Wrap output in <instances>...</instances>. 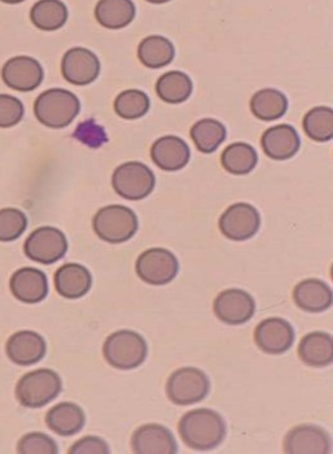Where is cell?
<instances>
[{"label":"cell","instance_id":"83f0119b","mask_svg":"<svg viewBox=\"0 0 333 454\" xmlns=\"http://www.w3.org/2000/svg\"><path fill=\"white\" fill-rule=\"evenodd\" d=\"M251 109L254 116L261 121H275L282 119L287 112L288 99L279 90H259L252 98Z\"/></svg>","mask_w":333,"mask_h":454},{"label":"cell","instance_id":"d590c367","mask_svg":"<svg viewBox=\"0 0 333 454\" xmlns=\"http://www.w3.org/2000/svg\"><path fill=\"white\" fill-rule=\"evenodd\" d=\"M25 108L21 100L12 95L0 94V128L18 125L24 119Z\"/></svg>","mask_w":333,"mask_h":454},{"label":"cell","instance_id":"8992f818","mask_svg":"<svg viewBox=\"0 0 333 454\" xmlns=\"http://www.w3.org/2000/svg\"><path fill=\"white\" fill-rule=\"evenodd\" d=\"M211 391L208 375L196 367H182L170 375L166 383L167 397L176 405L186 406L203 402Z\"/></svg>","mask_w":333,"mask_h":454},{"label":"cell","instance_id":"1f68e13d","mask_svg":"<svg viewBox=\"0 0 333 454\" xmlns=\"http://www.w3.org/2000/svg\"><path fill=\"white\" fill-rule=\"evenodd\" d=\"M304 130L315 142H329L333 138V112L329 106H316L304 117Z\"/></svg>","mask_w":333,"mask_h":454},{"label":"cell","instance_id":"603a6c76","mask_svg":"<svg viewBox=\"0 0 333 454\" xmlns=\"http://www.w3.org/2000/svg\"><path fill=\"white\" fill-rule=\"evenodd\" d=\"M85 411L73 403H61L50 409L46 423L50 430L60 436H73L85 426Z\"/></svg>","mask_w":333,"mask_h":454},{"label":"cell","instance_id":"30bf717a","mask_svg":"<svg viewBox=\"0 0 333 454\" xmlns=\"http://www.w3.org/2000/svg\"><path fill=\"white\" fill-rule=\"evenodd\" d=\"M259 226L261 215L251 204H234L220 218L221 231L235 242L251 239L259 232Z\"/></svg>","mask_w":333,"mask_h":454},{"label":"cell","instance_id":"e0dca14e","mask_svg":"<svg viewBox=\"0 0 333 454\" xmlns=\"http://www.w3.org/2000/svg\"><path fill=\"white\" fill-rule=\"evenodd\" d=\"M151 158L165 172H176L189 164L191 153L189 145L175 136L162 137L153 143Z\"/></svg>","mask_w":333,"mask_h":454},{"label":"cell","instance_id":"9c48e42d","mask_svg":"<svg viewBox=\"0 0 333 454\" xmlns=\"http://www.w3.org/2000/svg\"><path fill=\"white\" fill-rule=\"evenodd\" d=\"M136 274L148 285L164 286L178 276L179 262L173 252L164 248H151L136 260Z\"/></svg>","mask_w":333,"mask_h":454},{"label":"cell","instance_id":"5bb4252c","mask_svg":"<svg viewBox=\"0 0 333 454\" xmlns=\"http://www.w3.org/2000/svg\"><path fill=\"white\" fill-rule=\"evenodd\" d=\"M214 313L220 321L237 326L245 324L256 313V301L243 290L222 291L214 300Z\"/></svg>","mask_w":333,"mask_h":454},{"label":"cell","instance_id":"7c38bea8","mask_svg":"<svg viewBox=\"0 0 333 454\" xmlns=\"http://www.w3.org/2000/svg\"><path fill=\"white\" fill-rule=\"evenodd\" d=\"M254 340L262 352L282 355L293 346L295 330L292 325L279 317L263 319L254 332Z\"/></svg>","mask_w":333,"mask_h":454},{"label":"cell","instance_id":"ffe728a7","mask_svg":"<svg viewBox=\"0 0 333 454\" xmlns=\"http://www.w3.org/2000/svg\"><path fill=\"white\" fill-rule=\"evenodd\" d=\"M261 145L263 153L273 160L293 158L301 147V140L296 129L290 125H278L263 133Z\"/></svg>","mask_w":333,"mask_h":454},{"label":"cell","instance_id":"74e56055","mask_svg":"<svg viewBox=\"0 0 333 454\" xmlns=\"http://www.w3.org/2000/svg\"><path fill=\"white\" fill-rule=\"evenodd\" d=\"M72 454H108L111 453L105 440L97 436L83 437L78 440L69 450Z\"/></svg>","mask_w":333,"mask_h":454},{"label":"cell","instance_id":"4fadbf2b","mask_svg":"<svg viewBox=\"0 0 333 454\" xmlns=\"http://www.w3.org/2000/svg\"><path fill=\"white\" fill-rule=\"evenodd\" d=\"M61 73L72 85H89L99 77L100 61L89 50L75 47L64 55L61 61Z\"/></svg>","mask_w":333,"mask_h":454},{"label":"cell","instance_id":"484cf974","mask_svg":"<svg viewBox=\"0 0 333 454\" xmlns=\"http://www.w3.org/2000/svg\"><path fill=\"white\" fill-rule=\"evenodd\" d=\"M138 56L143 66L147 67V68H164L174 60V44L165 36H147L139 44Z\"/></svg>","mask_w":333,"mask_h":454},{"label":"cell","instance_id":"f546056e","mask_svg":"<svg viewBox=\"0 0 333 454\" xmlns=\"http://www.w3.org/2000/svg\"><path fill=\"white\" fill-rule=\"evenodd\" d=\"M221 162L226 172L235 176H245L257 167L259 155L248 143H232L223 151Z\"/></svg>","mask_w":333,"mask_h":454},{"label":"cell","instance_id":"3957f363","mask_svg":"<svg viewBox=\"0 0 333 454\" xmlns=\"http://www.w3.org/2000/svg\"><path fill=\"white\" fill-rule=\"evenodd\" d=\"M103 353L109 365L120 370H133L147 358V341L141 333L122 330L108 336Z\"/></svg>","mask_w":333,"mask_h":454},{"label":"cell","instance_id":"d6986e66","mask_svg":"<svg viewBox=\"0 0 333 454\" xmlns=\"http://www.w3.org/2000/svg\"><path fill=\"white\" fill-rule=\"evenodd\" d=\"M13 296L27 304H36L46 299L49 294V280L46 274L35 268L19 269L10 282Z\"/></svg>","mask_w":333,"mask_h":454},{"label":"cell","instance_id":"f1b7e54d","mask_svg":"<svg viewBox=\"0 0 333 454\" xmlns=\"http://www.w3.org/2000/svg\"><path fill=\"white\" fill-rule=\"evenodd\" d=\"M193 83L191 78L183 72H167L161 75L156 83V92L159 99L170 105L186 102L191 97Z\"/></svg>","mask_w":333,"mask_h":454},{"label":"cell","instance_id":"52a82bcc","mask_svg":"<svg viewBox=\"0 0 333 454\" xmlns=\"http://www.w3.org/2000/svg\"><path fill=\"white\" fill-rule=\"evenodd\" d=\"M112 186L123 199L143 200L155 189L156 176L143 162H125L114 170Z\"/></svg>","mask_w":333,"mask_h":454},{"label":"cell","instance_id":"2e32d148","mask_svg":"<svg viewBox=\"0 0 333 454\" xmlns=\"http://www.w3.org/2000/svg\"><path fill=\"white\" fill-rule=\"evenodd\" d=\"M133 452L136 454H175L178 444L169 428L161 425H145L134 433L131 439Z\"/></svg>","mask_w":333,"mask_h":454},{"label":"cell","instance_id":"4316f807","mask_svg":"<svg viewBox=\"0 0 333 454\" xmlns=\"http://www.w3.org/2000/svg\"><path fill=\"white\" fill-rule=\"evenodd\" d=\"M68 8L61 0H39L30 11V20L38 29L55 32L68 20Z\"/></svg>","mask_w":333,"mask_h":454},{"label":"cell","instance_id":"f35d334b","mask_svg":"<svg viewBox=\"0 0 333 454\" xmlns=\"http://www.w3.org/2000/svg\"><path fill=\"white\" fill-rule=\"evenodd\" d=\"M0 2L5 3V4H19V3L25 2V0H0Z\"/></svg>","mask_w":333,"mask_h":454},{"label":"cell","instance_id":"8fae6325","mask_svg":"<svg viewBox=\"0 0 333 454\" xmlns=\"http://www.w3.org/2000/svg\"><path fill=\"white\" fill-rule=\"evenodd\" d=\"M43 77L41 63L30 56L10 59L2 69L5 85L16 91L27 92L38 89L43 82Z\"/></svg>","mask_w":333,"mask_h":454},{"label":"cell","instance_id":"d6a6232c","mask_svg":"<svg viewBox=\"0 0 333 454\" xmlns=\"http://www.w3.org/2000/svg\"><path fill=\"white\" fill-rule=\"evenodd\" d=\"M150 98L141 90H126L114 100V111L121 119H142L150 111Z\"/></svg>","mask_w":333,"mask_h":454},{"label":"cell","instance_id":"6da1fadb","mask_svg":"<svg viewBox=\"0 0 333 454\" xmlns=\"http://www.w3.org/2000/svg\"><path fill=\"white\" fill-rule=\"evenodd\" d=\"M179 435L191 450H212L225 440L228 434L225 419L212 409H196L179 420Z\"/></svg>","mask_w":333,"mask_h":454},{"label":"cell","instance_id":"277c9868","mask_svg":"<svg viewBox=\"0 0 333 454\" xmlns=\"http://www.w3.org/2000/svg\"><path fill=\"white\" fill-rule=\"evenodd\" d=\"M94 231L112 245L128 242L138 231V217L133 209L123 206H108L99 210L92 221Z\"/></svg>","mask_w":333,"mask_h":454},{"label":"cell","instance_id":"ab89813d","mask_svg":"<svg viewBox=\"0 0 333 454\" xmlns=\"http://www.w3.org/2000/svg\"><path fill=\"white\" fill-rule=\"evenodd\" d=\"M147 2L152 3V4H164V3L170 2V0H147Z\"/></svg>","mask_w":333,"mask_h":454},{"label":"cell","instance_id":"4dcf8cb0","mask_svg":"<svg viewBox=\"0 0 333 454\" xmlns=\"http://www.w3.org/2000/svg\"><path fill=\"white\" fill-rule=\"evenodd\" d=\"M228 130L222 122L213 119L200 120L192 126L191 138L203 153H213L225 142Z\"/></svg>","mask_w":333,"mask_h":454},{"label":"cell","instance_id":"cb8c5ba5","mask_svg":"<svg viewBox=\"0 0 333 454\" xmlns=\"http://www.w3.org/2000/svg\"><path fill=\"white\" fill-rule=\"evenodd\" d=\"M298 356L302 363L313 367H326L333 363V339L329 333H307L299 341Z\"/></svg>","mask_w":333,"mask_h":454},{"label":"cell","instance_id":"9a60e30c","mask_svg":"<svg viewBox=\"0 0 333 454\" xmlns=\"http://www.w3.org/2000/svg\"><path fill=\"white\" fill-rule=\"evenodd\" d=\"M284 452L288 454H329L332 452L331 437L318 426H298L285 436Z\"/></svg>","mask_w":333,"mask_h":454},{"label":"cell","instance_id":"ac0fdd59","mask_svg":"<svg viewBox=\"0 0 333 454\" xmlns=\"http://www.w3.org/2000/svg\"><path fill=\"white\" fill-rule=\"evenodd\" d=\"M8 358L13 364L30 366L38 364L46 355V341L35 332H19L13 333L7 341Z\"/></svg>","mask_w":333,"mask_h":454},{"label":"cell","instance_id":"7402d4cb","mask_svg":"<svg viewBox=\"0 0 333 454\" xmlns=\"http://www.w3.org/2000/svg\"><path fill=\"white\" fill-rule=\"evenodd\" d=\"M92 286L91 273L80 263H66L55 274V287L66 299H80Z\"/></svg>","mask_w":333,"mask_h":454},{"label":"cell","instance_id":"d4e9b609","mask_svg":"<svg viewBox=\"0 0 333 454\" xmlns=\"http://www.w3.org/2000/svg\"><path fill=\"white\" fill-rule=\"evenodd\" d=\"M136 15L133 0H100L95 8V18L106 29H122L134 21Z\"/></svg>","mask_w":333,"mask_h":454},{"label":"cell","instance_id":"836d02e7","mask_svg":"<svg viewBox=\"0 0 333 454\" xmlns=\"http://www.w3.org/2000/svg\"><path fill=\"white\" fill-rule=\"evenodd\" d=\"M27 227L24 212L16 208L0 209V242H13L19 239Z\"/></svg>","mask_w":333,"mask_h":454},{"label":"cell","instance_id":"ba28073f","mask_svg":"<svg viewBox=\"0 0 333 454\" xmlns=\"http://www.w3.org/2000/svg\"><path fill=\"white\" fill-rule=\"evenodd\" d=\"M24 251L33 262L51 265L66 256L68 240L56 227H39L27 237Z\"/></svg>","mask_w":333,"mask_h":454},{"label":"cell","instance_id":"5b68a950","mask_svg":"<svg viewBox=\"0 0 333 454\" xmlns=\"http://www.w3.org/2000/svg\"><path fill=\"white\" fill-rule=\"evenodd\" d=\"M63 383L51 369H39L27 372L19 380L16 397L25 408H42L60 395Z\"/></svg>","mask_w":333,"mask_h":454},{"label":"cell","instance_id":"44dd1931","mask_svg":"<svg viewBox=\"0 0 333 454\" xmlns=\"http://www.w3.org/2000/svg\"><path fill=\"white\" fill-rule=\"evenodd\" d=\"M293 300L304 312L321 313L332 307L333 293L323 280L305 279L296 286Z\"/></svg>","mask_w":333,"mask_h":454},{"label":"cell","instance_id":"e575fe53","mask_svg":"<svg viewBox=\"0 0 333 454\" xmlns=\"http://www.w3.org/2000/svg\"><path fill=\"white\" fill-rule=\"evenodd\" d=\"M18 452L22 454H58V448L55 440L46 434H27L19 442Z\"/></svg>","mask_w":333,"mask_h":454},{"label":"cell","instance_id":"7a4b0ae2","mask_svg":"<svg viewBox=\"0 0 333 454\" xmlns=\"http://www.w3.org/2000/svg\"><path fill=\"white\" fill-rule=\"evenodd\" d=\"M80 111V99L68 90H47L39 95L35 103L36 119L51 129H63L71 125Z\"/></svg>","mask_w":333,"mask_h":454},{"label":"cell","instance_id":"8d00e7d4","mask_svg":"<svg viewBox=\"0 0 333 454\" xmlns=\"http://www.w3.org/2000/svg\"><path fill=\"white\" fill-rule=\"evenodd\" d=\"M74 138L91 148L102 147L103 145L108 142L105 129L97 125L94 120H88V121L80 123L78 128L75 129Z\"/></svg>","mask_w":333,"mask_h":454}]
</instances>
